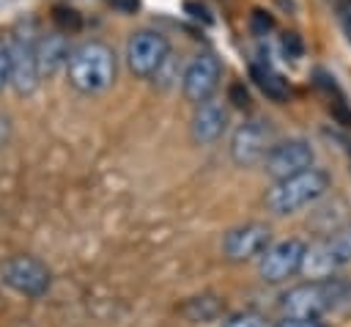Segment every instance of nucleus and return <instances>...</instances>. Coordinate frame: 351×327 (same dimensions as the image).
Segmentation results:
<instances>
[{
  "mask_svg": "<svg viewBox=\"0 0 351 327\" xmlns=\"http://www.w3.org/2000/svg\"><path fill=\"white\" fill-rule=\"evenodd\" d=\"M118 74V58L112 47L101 41H85L71 49L66 63V77L80 93H104Z\"/></svg>",
  "mask_w": 351,
  "mask_h": 327,
  "instance_id": "2",
  "label": "nucleus"
},
{
  "mask_svg": "<svg viewBox=\"0 0 351 327\" xmlns=\"http://www.w3.org/2000/svg\"><path fill=\"white\" fill-rule=\"evenodd\" d=\"M36 49H38L41 74H55L60 66L69 63V55H71L63 30H58V33H44V36L36 41Z\"/></svg>",
  "mask_w": 351,
  "mask_h": 327,
  "instance_id": "14",
  "label": "nucleus"
},
{
  "mask_svg": "<svg viewBox=\"0 0 351 327\" xmlns=\"http://www.w3.org/2000/svg\"><path fill=\"white\" fill-rule=\"evenodd\" d=\"M304 250L307 245L302 239H280L271 242L261 256H258V275L266 283H280L288 280L291 275L302 272V261H304Z\"/></svg>",
  "mask_w": 351,
  "mask_h": 327,
  "instance_id": "7",
  "label": "nucleus"
},
{
  "mask_svg": "<svg viewBox=\"0 0 351 327\" xmlns=\"http://www.w3.org/2000/svg\"><path fill=\"white\" fill-rule=\"evenodd\" d=\"M313 162H315L313 143L304 137H288V140H277L269 148V154L263 157V170L277 181V179H285V176L313 168Z\"/></svg>",
  "mask_w": 351,
  "mask_h": 327,
  "instance_id": "10",
  "label": "nucleus"
},
{
  "mask_svg": "<svg viewBox=\"0 0 351 327\" xmlns=\"http://www.w3.org/2000/svg\"><path fill=\"white\" fill-rule=\"evenodd\" d=\"M252 25H255L258 33H266V30L271 27V16H266L263 11H255V14H252Z\"/></svg>",
  "mask_w": 351,
  "mask_h": 327,
  "instance_id": "23",
  "label": "nucleus"
},
{
  "mask_svg": "<svg viewBox=\"0 0 351 327\" xmlns=\"http://www.w3.org/2000/svg\"><path fill=\"white\" fill-rule=\"evenodd\" d=\"M329 190V176L326 170L321 168H307L302 173H293V176H285V179H277L269 190H266V209L277 217H288V214H296L299 209L315 203L324 192Z\"/></svg>",
  "mask_w": 351,
  "mask_h": 327,
  "instance_id": "3",
  "label": "nucleus"
},
{
  "mask_svg": "<svg viewBox=\"0 0 351 327\" xmlns=\"http://www.w3.org/2000/svg\"><path fill=\"white\" fill-rule=\"evenodd\" d=\"M228 99H230L236 107H247V102H250V99H247V91H244L239 82H236V85H230V91H228Z\"/></svg>",
  "mask_w": 351,
  "mask_h": 327,
  "instance_id": "22",
  "label": "nucleus"
},
{
  "mask_svg": "<svg viewBox=\"0 0 351 327\" xmlns=\"http://www.w3.org/2000/svg\"><path fill=\"white\" fill-rule=\"evenodd\" d=\"M219 80H222V63L217 60V55L211 52L195 55L181 74V93L186 102L200 104L214 96V91L219 88Z\"/></svg>",
  "mask_w": 351,
  "mask_h": 327,
  "instance_id": "11",
  "label": "nucleus"
},
{
  "mask_svg": "<svg viewBox=\"0 0 351 327\" xmlns=\"http://www.w3.org/2000/svg\"><path fill=\"white\" fill-rule=\"evenodd\" d=\"M282 49H285V55H288L291 60H296V58L302 55V41H299V36H296V33H285Z\"/></svg>",
  "mask_w": 351,
  "mask_h": 327,
  "instance_id": "21",
  "label": "nucleus"
},
{
  "mask_svg": "<svg viewBox=\"0 0 351 327\" xmlns=\"http://www.w3.org/2000/svg\"><path fill=\"white\" fill-rule=\"evenodd\" d=\"M274 129L269 121H261V118H250L244 124H239L230 135V159L239 165V168H250V165H258L263 162V157L269 154V148L274 146Z\"/></svg>",
  "mask_w": 351,
  "mask_h": 327,
  "instance_id": "5",
  "label": "nucleus"
},
{
  "mask_svg": "<svg viewBox=\"0 0 351 327\" xmlns=\"http://www.w3.org/2000/svg\"><path fill=\"white\" fill-rule=\"evenodd\" d=\"M274 327H326V324L321 319H313V316H285Z\"/></svg>",
  "mask_w": 351,
  "mask_h": 327,
  "instance_id": "20",
  "label": "nucleus"
},
{
  "mask_svg": "<svg viewBox=\"0 0 351 327\" xmlns=\"http://www.w3.org/2000/svg\"><path fill=\"white\" fill-rule=\"evenodd\" d=\"M170 58V44L159 30H137L126 41V63L137 77H156Z\"/></svg>",
  "mask_w": 351,
  "mask_h": 327,
  "instance_id": "6",
  "label": "nucleus"
},
{
  "mask_svg": "<svg viewBox=\"0 0 351 327\" xmlns=\"http://www.w3.org/2000/svg\"><path fill=\"white\" fill-rule=\"evenodd\" d=\"M228 129V107L222 99H206L195 104V113L189 118V137L197 146H211L217 143Z\"/></svg>",
  "mask_w": 351,
  "mask_h": 327,
  "instance_id": "13",
  "label": "nucleus"
},
{
  "mask_svg": "<svg viewBox=\"0 0 351 327\" xmlns=\"http://www.w3.org/2000/svg\"><path fill=\"white\" fill-rule=\"evenodd\" d=\"M219 327H274V324H269V319L258 311H236L225 316Z\"/></svg>",
  "mask_w": 351,
  "mask_h": 327,
  "instance_id": "17",
  "label": "nucleus"
},
{
  "mask_svg": "<svg viewBox=\"0 0 351 327\" xmlns=\"http://www.w3.org/2000/svg\"><path fill=\"white\" fill-rule=\"evenodd\" d=\"M3 280L16 294L36 300V297H44L47 294V289L52 283V272L36 256H11L3 264Z\"/></svg>",
  "mask_w": 351,
  "mask_h": 327,
  "instance_id": "9",
  "label": "nucleus"
},
{
  "mask_svg": "<svg viewBox=\"0 0 351 327\" xmlns=\"http://www.w3.org/2000/svg\"><path fill=\"white\" fill-rule=\"evenodd\" d=\"M112 3H115L121 11H134V8H137V0H112Z\"/></svg>",
  "mask_w": 351,
  "mask_h": 327,
  "instance_id": "26",
  "label": "nucleus"
},
{
  "mask_svg": "<svg viewBox=\"0 0 351 327\" xmlns=\"http://www.w3.org/2000/svg\"><path fill=\"white\" fill-rule=\"evenodd\" d=\"M181 313L189 319V322H214L219 313H222V302L211 294H203V297H192L184 302Z\"/></svg>",
  "mask_w": 351,
  "mask_h": 327,
  "instance_id": "16",
  "label": "nucleus"
},
{
  "mask_svg": "<svg viewBox=\"0 0 351 327\" xmlns=\"http://www.w3.org/2000/svg\"><path fill=\"white\" fill-rule=\"evenodd\" d=\"M269 239H271V231L266 223H244L225 234L222 253L228 261H250L271 245Z\"/></svg>",
  "mask_w": 351,
  "mask_h": 327,
  "instance_id": "12",
  "label": "nucleus"
},
{
  "mask_svg": "<svg viewBox=\"0 0 351 327\" xmlns=\"http://www.w3.org/2000/svg\"><path fill=\"white\" fill-rule=\"evenodd\" d=\"M55 22L60 25V30H77L80 27V16L71 8H55Z\"/></svg>",
  "mask_w": 351,
  "mask_h": 327,
  "instance_id": "19",
  "label": "nucleus"
},
{
  "mask_svg": "<svg viewBox=\"0 0 351 327\" xmlns=\"http://www.w3.org/2000/svg\"><path fill=\"white\" fill-rule=\"evenodd\" d=\"M8 47H11V88L19 96H30L38 88V77H41L36 38L27 30H16Z\"/></svg>",
  "mask_w": 351,
  "mask_h": 327,
  "instance_id": "8",
  "label": "nucleus"
},
{
  "mask_svg": "<svg viewBox=\"0 0 351 327\" xmlns=\"http://www.w3.org/2000/svg\"><path fill=\"white\" fill-rule=\"evenodd\" d=\"M252 80H255V85L269 96V99H274V102H285L288 99V93H291V88H288V82L271 69V66H252Z\"/></svg>",
  "mask_w": 351,
  "mask_h": 327,
  "instance_id": "15",
  "label": "nucleus"
},
{
  "mask_svg": "<svg viewBox=\"0 0 351 327\" xmlns=\"http://www.w3.org/2000/svg\"><path fill=\"white\" fill-rule=\"evenodd\" d=\"M11 85V47L0 38V91Z\"/></svg>",
  "mask_w": 351,
  "mask_h": 327,
  "instance_id": "18",
  "label": "nucleus"
},
{
  "mask_svg": "<svg viewBox=\"0 0 351 327\" xmlns=\"http://www.w3.org/2000/svg\"><path fill=\"white\" fill-rule=\"evenodd\" d=\"M8 137H11V121H8V115L0 113V148L8 143Z\"/></svg>",
  "mask_w": 351,
  "mask_h": 327,
  "instance_id": "24",
  "label": "nucleus"
},
{
  "mask_svg": "<svg viewBox=\"0 0 351 327\" xmlns=\"http://www.w3.org/2000/svg\"><path fill=\"white\" fill-rule=\"evenodd\" d=\"M351 302V283L343 278H307L299 286H291L280 297V308L285 316H313L321 319L329 311Z\"/></svg>",
  "mask_w": 351,
  "mask_h": 327,
  "instance_id": "1",
  "label": "nucleus"
},
{
  "mask_svg": "<svg viewBox=\"0 0 351 327\" xmlns=\"http://www.w3.org/2000/svg\"><path fill=\"white\" fill-rule=\"evenodd\" d=\"M351 264V223L335 228L329 236L307 245L302 272L304 278H332Z\"/></svg>",
  "mask_w": 351,
  "mask_h": 327,
  "instance_id": "4",
  "label": "nucleus"
},
{
  "mask_svg": "<svg viewBox=\"0 0 351 327\" xmlns=\"http://www.w3.org/2000/svg\"><path fill=\"white\" fill-rule=\"evenodd\" d=\"M335 5H337V11H340L343 22H346V25H348V30H351V0H335Z\"/></svg>",
  "mask_w": 351,
  "mask_h": 327,
  "instance_id": "25",
  "label": "nucleus"
}]
</instances>
